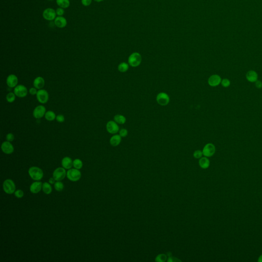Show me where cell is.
<instances>
[{"instance_id": "9a60e30c", "label": "cell", "mask_w": 262, "mask_h": 262, "mask_svg": "<svg viewBox=\"0 0 262 262\" xmlns=\"http://www.w3.org/2000/svg\"><path fill=\"white\" fill-rule=\"evenodd\" d=\"M56 12L52 8H47L44 10L43 12V17L48 21H52L54 19L56 16Z\"/></svg>"}, {"instance_id": "d4e9b609", "label": "cell", "mask_w": 262, "mask_h": 262, "mask_svg": "<svg viewBox=\"0 0 262 262\" xmlns=\"http://www.w3.org/2000/svg\"><path fill=\"white\" fill-rule=\"evenodd\" d=\"M44 117H45L46 119L49 122H52V121H53L54 120L56 119L57 116L53 111H48L47 112H46L45 115Z\"/></svg>"}, {"instance_id": "e575fe53", "label": "cell", "mask_w": 262, "mask_h": 262, "mask_svg": "<svg viewBox=\"0 0 262 262\" xmlns=\"http://www.w3.org/2000/svg\"><path fill=\"white\" fill-rule=\"evenodd\" d=\"M128 134V131L126 129H122L119 131V135L122 137H126Z\"/></svg>"}, {"instance_id": "ee69618b", "label": "cell", "mask_w": 262, "mask_h": 262, "mask_svg": "<svg viewBox=\"0 0 262 262\" xmlns=\"http://www.w3.org/2000/svg\"><path fill=\"white\" fill-rule=\"evenodd\" d=\"M257 261L259 262H262V254H261V255L259 257V259H258Z\"/></svg>"}, {"instance_id": "60d3db41", "label": "cell", "mask_w": 262, "mask_h": 262, "mask_svg": "<svg viewBox=\"0 0 262 262\" xmlns=\"http://www.w3.org/2000/svg\"><path fill=\"white\" fill-rule=\"evenodd\" d=\"M56 13H57V15L60 16H63L64 15V10L62 8H57V12H56Z\"/></svg>"}, {"instance_id": "7bdbcfd3", "label": "cell", "mask_w": 262, "mask_h": 262, "mask_svg": "<svg viewBox=\"0 0 262 262\" xmlns=\"http://www.w3.org/2000/svg\"><path fill=\"white\" fill-rule=\"evenodd\" d=\"M55 180L54 179L53 177V178H51L49 179V183L51 184H53L55 182Z\"/></svg>"}, {"instance_id": "ffe728a7", "label": "cell", "mask_w": 262, "mask_h": 262, "mask_svg": "<svg viewBox=\"0 0 262 262\" xmlns=\"http://www.w3.org/2000/svg\"><path fill=\"white\" fill-rule=\"evenodd\" d=\"M122 141V137L119 135L114 134L110 138V144L113 147H117Z\"/></svg>"}, {"instance_id": "ba28073f", "label": "cell", "mask_w": 262, "mask_h": 262, "mask_svg": "<svg viewBox=\"0 0 262 262\" xmlns=\"http://www.w3.org/2000/svg\"><path fill=\"white\" fill-rule=\"evenodd\" d=\"M203 155L206 157H212L215 154V146L212 143H209L204 146L202 150Z\"/></svg>"}, {"instance_id": "44dd1931", "label": "cell", "mask_w": 262, "mask_h": 262, "mask_svg": "<svg viewBox=\"0 0 262 262\" xmlns=\"http://www.w3.org/2000/svg\"><path fill=\"white\" fill-rule=\"evenodd\" d=\"M199 164L201 168L206 169L210 165V161L207 157H201L199 160Z\"/></svg>"}, {"instance_id": "8d00e7d4", "label": "cell", "mask_w": 262, "mask_h": 262, "mask_svg": "<svg viewBox=\"0 0 262 262\" xmlns=\"http://www.w3.org/2000/svg\"><path fill=\"white\" fill-rule=\"evenodd\" d=\"M6 139L8 141L12 142L14 140V139H15V136H14V135L12 133H8V134L6 135Z\"/></svg>"}, {"instance_id": "d6986e66", "label": "cell", "mask_w": 262, "mask_h": 262, "mask_svg": "<svg viewBox=\"0 0 262 262\" xmlns=\"http://www.w3.org/2000/svg\"><path fill=\"white\" fill-rule=\"evenodd\" d=\"M73 161L69 157H65L62 160V165L64 168L69 170L73 167Z\"/></svg>"}, {"instance_id": "f6af8a7d", "label": "cell", "mask_w": 262, "mask_h": 262, "mask_svg": "<svg viewBox=\"0 0 262 262\" xmlns=\"http://www.w3.org/2000/svg\"><path fill=\"white\" fill-rule=\"evenodd\" d=\"M94 1H95L96 2H100L101 1H102L103 0H94Z\"/></svg>"}, {"instance_id": "3957f363", "label": "cell", "mask_w": 262, "mask_h": 262, "mask_svg": "<svg viewBox=\"0 0 262 262\" xmlns=\"http://www.w3.org/2000/svg\"><path fill=\"white\" fill-rule=\"evenodd\" d=\"M3 188L7 194L12 195L16 191V186L13 180L8 179L4 181Z\"/></svg>"}, {"instance_id": "cb8c5ba5", "label": "cell", "mask_w": 262, "mask_h": 262, "mask_svg": "<svg viewBox=\"0 0 262 262\" xmlns=\"http://www.w3.org/2000/svg\"><path fill=\"white\" fill-rule=\"evenodd\" d=\"M42 189L45 194L49 195L52 193V188L51 184L48 182H44L43 184Z\"/></svg>"}, {"instance_id": "5b68a950", "label": "cell", "mask_w": 262, "mask_h": 262, "mask_svg": "<svg viewBox=\"0 0 262 262\" xmlns=\"http://www.w3.org/2000/svg\"><path fill=\"white\" fill-rule=\"evenodd\" d=\"M36 97L38 102L42 104L47 103L48 102L49 98V95L47 91L43 89L37 91Z\"/></svg>"}, {"instance_id": "f35d334b", "label": "cell", "mask_w": 262, "mask_h": 262, "mask_svg": "<svg viewBox=\"0 0 262 262\" xmlns=\"http://www.w3.org/2000/svg\"><path fill=\"white\" fill-rule=\"evenodd\" d=\"M167 261L168 262H179H179H181V260H180L177 259L176 257H168Z\"/></svg>"}, {"instance_id": "bcb514c9", "label": "cell", "mask_w": 262, "mask_h": 262, "mask_svg": "<svg viewBox=\"0 0 262 262\" xmlns=\"http://www.w3.org/2000/svg\"><path fill=\"white\" fill-rule=\"evenodd\" d=\"M48 1H52V0H48Z\"/></svg>"}, {"instance_id": "603a6c76", "label": "cell", "mask_w": 262, "mask_h": 262, "mask_svg": "<svg viewBox=\"0 0 262 262\" xmlns=\"http://www.w3.org/2000/svg\"><path fill=\"white\" fill-rule=\"evenodd\" d=\"M114 120L119 125H123L126 122V118L123 115L117 114L114 117Z\"/></svg>"}, {"instance_id": "6da1fadb", "label": "cell", "mask_w": 262, "mask_h": 262, "mask_svg": "<svg viewBox=\"0 0 262 262\" xmlns=\"http://www.w3.org/2000/svg\"><path fill=\"white\" fill-rule=\"evenodd\" d=\"M28 174L31 179L35 181L41 180L44 176L43 171L39 167H31L28 170Z\"/></svg>"}, {"instance_id": "836d02e7", "label": "cell", "mask_w": 262, "mask_h": 262, "mask_svg": "<svg viewBox=\"0 0 262 262\" xmlns=\"http://www.w3.org/2000/svg\"><path fill=\"white\" fill-rule=\"evenodd\" d=\"M203 152L202 151L200 150H196L195 151L194 154H193V156L196 159H200L202 157Z\"/></svg>"}, {"instance_id": "277c9868", "label": "cell", "mask_w": 262, "mask_h": 262, "mask_svg": "<svg viewBox=\"0 0 262 262\" xmlns=\"http://www.w3.org/2000/svg\"><path fill=\"white\" fill-rule=\"evenodd\" d=\"M81 172L76 168H70L67 172V177L72 182L78 181L81 178Z\"/></svg>"}, {"instance_id": "4dcf8cb0", "label": "cell", "mask_w": 262, "mask_h": 262, "mask_svg": "<svg viewBox=\"0 0 262 262\" xmlns=\"http://www.w3.org/2000/svg\"><path fill=\"white\" fill-rule=\"evenodd\" d=\"M167 256L165 254H160L156 257L155 259L156 262H164L167 260Z\"/></svg>"}, {"instance_id": "83f0119b", "label": "cell", "mask_w": 262, "mask_h": 262, "mask_svg": "<svg viewBox=\"0 0 262 262\" xmlns=\"http://www.w3.org/2000/svg\"><path fill=\"white\" fill-rule=\"evenodd\" d=\"M6 98L7 102L9 103H12L16 100V95L14 92L8 93V94H7Z\"/></svg>"}, {"instance_id": "ab89813d", "label": "cell", "mask_w": 262, "mask_h": 262, "mask_svg": "<svg viewBox=\"0 0 262 262\" xmlns=\"http://www.w3.org/2000/svg\"><path fill=\"white\" fill-rule=\"evenodd\" d=\"M92 2V0H81V3L83 5L85 6H87L90 5Z\"/></svg>"}, {"instance_id": "484cf974", "label": "cell", "mask_w": 262, "mask_h": 262, "mask_svg": "<svg viewBox=\"0 0 262 262\" xmlns=\"http://www.w3.org/2000/svg\"><path fill=\"white\" fill-rule=\"evenodd\" d=\"M129 65L128 64L125 62L120 64L118 66V71L122 73H125L127 71L129 70Z\"/></svg>"}, {"instance_id": "30bf717a", "label": "cell", "mask_w": 262, "mask_h": 262, "mask_svg": "<svg viewBox=\"0 0 262 262\" xmlns=\"http://www.w3.org/2000/svg\"><path fill=\"white\" fill-rule=\"evenodd\" d=\"M46 109L45 106L43 105H37L34 108L33 111V116L36 119H41L45 116Z\"/></svg>"}, {"instance_id": "b9f144b4", "label": "cell", "mask_w": 262, "mask_h": 262, "mask_svg": "<svg viewBox=\"0 0 262 262\" xmlns=\"http://www.w3.org/2000/svg\"><path fill=\"white\" fill-rule=\"evenodd\" d=\"M255 86L256 88L257 89H262V82L260 81H258L255 82Z\"/></svg>"}, {"instance_id": "52a82bcc", "label": "cell", "mask_w": 262, "mask_h": 262, "mask_svg": "<svg viewBox=\"0 0 262 262\" xmlns=\"http://www.w3.org/2000/svg\"><path fill=\"white\" fill-rule=\"evenodd\" d=\"M67 176L66 171L64 167H58L53 173V177L56 181H61Z\"/></svg>"}, {"instance_id": "7c38bea8", "label": "cell", "mask_w": 262, "mask_h": 262, "mask_svg": "<svg viewBox=\"0 0 262 262\" xmlns=\"http://www.w3.org/2000/svg\"><path fill=\"white\" fill-rule=\"evenodd\" d=\"M222 78L220 75L218 74H213L209 78L208 84L212 87H217L221 83Z\"/></svg>"}, {"instance_id": "8fae6325", "label": "cell", "mask_w": 262, "mask_h": 262, "mask_svg": "<svg viewBox=\"0 0 262 262\" xmlns=\"http://www.w3.org/2000/svg\"><path fill=\"white\" fill-rule=\"evenodd\" d=\"M106 129L110 134H116L119 131V127L118 126V123H117L114 120H110L107 122Z\"/></svg>"}, {"instance_id": "7a4b0ae2", "label": "cell", "mask_w": 262, "mask_h": 262, "mask_svg": "<svg viewBox=\"0 0 262 262\" xmlns=\"http://www.w3.org/2000/svg\"><path fill=\"white\" fill-rule=\"evenodd\" d=\"M142 61L141 55L137 52L132 54L128 58V64L132 67H137L140 65Z\"/></svg>"}, {"instance_id": "f546056e", "label": "cell", "mask_w": 262, "mask_h": 262, "mask_svg": "<svg viewBox=\"0 0 262 262\" xmlns=\"http://www.w3.org/2000/svg\"><path fill=\"white\" fill-rule=\"evenodd\" d=\"M54 188H55V190L58 191H61L63 190L64 188V185L61 181H57L54 183Z\"/></svg>"}, {"instance_id": "7402d4cb", "label": "cell", "mask_w": 262, "mask_h": 262, "mask_svg": "<svg viewBox=\"0 0 262 262\" xmlns=\"http://www.w3.org/2000/svg\"><path fill=\"white\" fill-rule=\"evenodd\" d=\"M55 25L59 28L65 27L67 25V21L66 19L62 16H58L55 19L54 21Z\"/></svg>"}, {"instance_id": "e0dca14e", "label": "cell", "mask_w": 262, "mask_h": 262, "mask_svg": "<svg viewBox=\"0 0 262 262\" xmlns=\"http://www.w3.org/2000/svg\"><path fill=\"white\" fill-rule=\"evenodd\" d=\"M43 183L40 181H36L31 184L30 186V191L33 194L39 193L42 189Z\"/></svg>"}, {"instance_id": "f1b7e54d", "label": "cell", "mask_w": 262, "mask_h": 262, "mask_svg": "<svg viewBox=\"0 0 262 262\" xmlns=\"http://www.w3.org/2000/svg\"><path fill=\"white\" fill-rule=\"evenodd\" d=\"M73 166L75 168L80 170L82 168L83 166V162L81 159H76L73 161Z\"/></svg>"}, {"instance_id": "ac0fdd59", "label": "cell", "mask_w": 262, "mask_h": 262, "mask_svg": "<svg viewBox=\"0 0 262 262\" xmlns=\"http://www.w3.org/2000/svg\"><path fill=\"white\" fill-rule=\"evenodd\" d=\"M33 84L34 87L36 88L37 90H40L44 88L45 84V81L44 78L41 76H37L34 79Z\"/></svg>"}, {"instance_id": "4316f807", "label": "cell", "mask_w": 262, "mask_h": 262, "mask_svg": "<svg viewBox=\"0 0 262 262\" xmlns=\"http://www.w3.org/2000/svg\"><path fill=\"white\" fill-rule=\"evenodd\" d=\"M57 4L61 8H68L70 5L69 0H57Z\"/></svg>"}, {"instance_id": "9c48e42d", "label": "cell", "mask_w": 262, "mask_h": 262, "mask_svg": "<svg viewBox=\"0 0 262 262\" xmlns=\"http://www.w3.org/2000/svg\"><path fill=\"white\" fill-rule=\"evenodd\" d=\"M156 101L159 105L165 106L170 102V97L165 93H159L156 97Z\"/></svg>"}, {"instance_id": "4fadbf2b", "label": "cell", "mask_w": 262, "mask_h": 262, "mask_svg": "<svg viewBox=\"0 0 262 262\" xmlns=\"http://www.w3.org/2000/svg\"><path fill=\"white\" fill-rule=\"evenodd\" d=\"M1 149L4 153L7 155L12 154L15 150L13 145L11 143V142L7 140L2 143Z\"/></svg>"}, {"instance_id": "d590c367", "label": "cell", "mask_w": 262, "mask_h": 262, "mask_svg": "<svg viewBox=\"0 0 262 262\" xmlns=\"http://www.w3.org/2000/svg\"><path fill=\"white\" fill-rule=\"evenodd\" d=\"M56 120L57 121L60 123H63L65 122V116L62 114H59L57 115L56 117Z\"/></svg>"}, {"instance_id": "2e32d148", "label": "cell", "mask_w": 262, "mask_h": 262, "mask_svg": "<svg viewBox=\"0 0 262 262\" xmlns=\"http://www.w3.org/2000/svg\"><path fill=\"white\" fill-rule=\"evenodd\" d=\"M246 78L250 83H255L258 80V74L254 70H250L246 73Z\"/></svg>"}, {"instance_id": "5bb4252c", "label": "cell", "mask_w": 262, "mask_h": 262, "mask_svg": "<svg viewBox=\"0 0 262 262\" xmlns=\"http://www.w3.org/2000/svg\"><path fill=\"white\" fill-rule=\"evenodd\" d=\"M18 78L15 74H10L7 76L6 78V84L11 88H13L16 87L18 84Z\"/></svg>"}, {"instance_id": "74e56055", "label": "cell", "mask_w": 262, "mask_h": 262, "mask_svg": "<svg viewBox=\"0 0 262 262\" xmlns=\"http://www.w3.org/2000/svg\"><path fill=\"white\" fill-rule=\"evenodd\" d=\"M37 89L35 87L30 88L29 89V92L32 95H36L37 92Z\"/></svg>"}, {"instance_id": "8992f818", "label": "cell", "mask_w": 262, "mask_h": 262, "mask_svg": "<svg viewBox=\"0 0 262 262\" xmlns=\"http://www.w3.org/2000/svg\"><path fill=\"white\" fill-rule=\"evenodd\" d=\"M13 92L15 93L16 97L19 98H24L27 95L28 89L26 86L23 84H18L14 88Z\"/></svg>"}, {"instance_id": "d6a6232c", "label": "cell", "mask_w": 262, "mask_h": 262, "mask_svg": "<svg viewBox=\"0 0 262 262\" xmlns=\"http://www.w3.org/2000/svg\"><path fill=\"white\" fill-rule=\"evenodd\" d=\"M15 195L18 198H22L24 197V193L21 189H18L15 192Z\"/></svg>"}, {"instance_id": "1f68e13d", "label": "cell", "mask_w": 262, "mask_h": 262, "mask_svg": "<svg viewBox=\"0 0 262 262\" xmlns=\"http://www.w3.org/2000/svg\"><path fill=\"white\" fill-rule=\"evenodd\" d=\"M222 86L224 88H228L229 87L230 85V81L228 78H224L222 79L221 83Z\"/></svg>"}]
</instances>
